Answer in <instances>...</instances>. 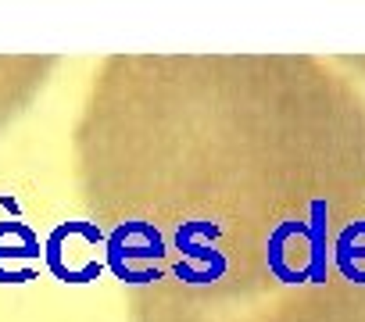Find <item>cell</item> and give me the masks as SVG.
Here are the masks:
<instances>
[{
  "instance_id": "6da1fadb",
  "label": "cell",
  "mask_w": 365,
  "mask_h": 322,
  "mask_svg": "<svg viewBox=\"0 0 365 322\" xmlns=\"http://www.w3.org/2000/svg\"><path fill=\"white\" fill-rule=\"evenodd\" d=\"M101 247H104V233L93 222H65L47 237L43 258L61 283H90L101 276L104 261L86 251H101Z\"/></svg>"
},
{
  "instance_id": "7a4b0ae2",
  "label": "cell",
  "mask_w": 365,
  "mask_h": 322,
  "mask_svg": "<svg viewBox=\"0 0 365 322\" xmlns=\"http://www.w3.org/2000/svg\"><path fill=\"white\" fill-rule=\"evenodd\" d=\"M40 237L26 222H0V283L36 279Z\"/></svg>"
}]
</instances>
